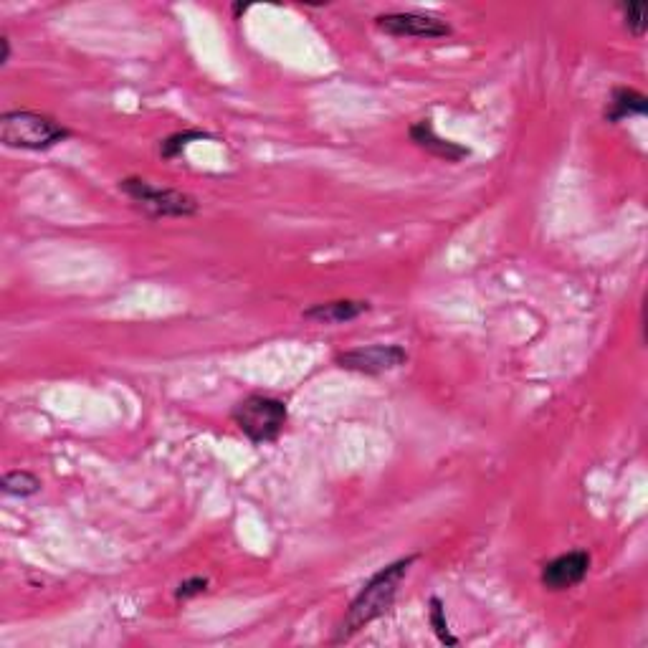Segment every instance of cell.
Wrapping results in <instances>:
<instances>
[{
	"label": "cell",
	"instance_id": "obj_3",
	"mask_svg": "<svg viewBox=\"0 0 648 648\" xmlns=\"http://www.w3.org/2000/svg\"><path fill=\"white\" fill-rule=\"evenodd\" d=\"M233 423L251 443H271L289 421L287 403L271 395H249L233 408Z\"/></svg>",
	"mask_w": 648,
	"mask_h": 648
},
{
	"label": "cell",
	"instance_id": "obj_13",
	"mask_svg": "<svg viewBox=\"0 0 648 648\" xmlns=\"http://www.w3.org/2000/svg\"><path fill=\"white\" fill-rule=\"evenodd\" d=\"M431 626L433 631H436L438 641L446 643V646H459V638L451 636V628H449V621H446V608H443L441 598H431Z\"/></svg>",
	"mask_w": 648,
	"mask_h": 648
},
{
	"label": "cell",
	"instance_id": "obj_2",
	"mask_svg": "<svg viewBox=\"0 0 648 648\" xmlns=\"http://www.w3.org/2000/svg\"><path fill=\"white\" fill-rule=\"evenodd\" d=\"M69 137V127H64L59 119L49 117V114L16 109V112H6L0 117V142L13 147V150H51Z\"/></svg>",
	"mask_w": 648,
	"mask_h": 648
},
{
	"label": "cell",
	"instance_id": "obj_9",
	"mask_svg": "<svg viewBox=\"0 0 648 648\" xmlns=\"http://www.w3.org/2000/svg\"><path fill=\"white\" fill-rule=\"evenodd\" d=\"M365 312H370V302H362V299H335V302H322L304 309V319L319 324H345Z\"/></svg>",
	"mask_w": 648,
	"mask_h": 648
},
{
	"label": "cell",
	"instance_id": "obj_15",
	"mask_svg": "<svg viewBox=\"0 0 648 648\" xmlns=\"http://www.w3.org/2000/svg\"><path fill=\"white\" fill-rule=\"evenodd\" d=\"M208 590V578H188L175 588V600H190L195 595H203Z\"/></svg>",
	"mask_w": 648,
	"mask_h": 648
},
{
	"label": "cell",
	"instance_id": "obj_8",
	"mask_svg": "<svg viewBox=\"0 0 648 648\" xmlns=\"http://www.w3.org/2000/svg\"><path fill=\"white\" fill-rule=\"evenodd\" d=\"M408 135H411V140L416 142L421 150H426L428 155L438 157V160L461 162L464 157H469V147L438 137L436 130H433V125H431V119H421V122H416V125L408 130Z\"/></svg>",
	"mask_w": 648,
	"mask_h": 648
},
{
	"label": "cell",
	"instance_id": "obj_10",
	"mask_svg": "<svg viewBox=\"0 0 648 648\" xmlns=\"http://www.w3.org/2000/svg\"><path fill=\"white\" fill-rule=\"evenodd\" d=\"M646 102L641 92L628 87L613 89L611 99H608V107H605V119L608 122H623V119L631 117H643L646 114Z\"/></svg>",
	"mask_w": 648,
	"mask_h": 648
},
{
	"label": "cell",
	"instance_id": "obj_7",
	"mask_svg": "<svg viewBox=\"0 0 648 648\" xmlns=\"http://www.w3.org/2000/svg\"><path fill=\"white\" fill-rule=\"evenodd\" d=\"M588 570H590L588 552L573 550V552H565V555L555 557V560L545 562L540 580L547 590H555V593H560V590H570V588H575V585L583 583L585 575H588Z\"/></svg>",
	"mask_w": 648,
	"mask_h": 648
},
{
	"label": "cell",
	"instance_id": "obj_11",
	"mask_svg": "<svg viewBox=\"0 0 648 648\" xmlns=\"http://www.w3.org/2000/svg\"><path fill=\"white\" fill-rule=\"evenodd\" d=\"M0 486L8 497H33V494L41 492V479L33 476L31 471H11V474L3 476Z\"/></svg>",
	"mask_w": 648,
	"mask_h": 648
},
{
	"label": "cell",
	"instance_id": "obj_17",
	"mask_svg": "<svg viewBox=\"0 0 648 648\" xmlns=\"http://www.w3.org/2000/svg\"><path fill=\"white\" fill-rule=\"evenodd\" d=\"M233 11H236V16H238V13L249 11V6H233Z\"/></svg>",
	"mask_w": 648,
	"mask_h": 648
},
{
	"label": "cell",
	"instance_id": "obj_6",
	"mask_svg": "<svg viewBox=\"0 0 648 648\" xmlns=\"http://www.w3.org/2000/svg\"><path fill=\"white\" fill-rule=\"evenodd\" d=\"M375 26L385 31L388 36L398 38H446L451 36V26L441 18L426 16L416 11H398L383 13L375 18Z\"/></svg>",
	"mask_w": 648,
	"mask_h": 648
},
{
	"label": "cell",
	"instance_id": "obj_12",
	"mask_svg": "<svg viewBox=\"0 0 648 648\" xmlns=\"http://www.w3.org/2000/svg\"><path fill=\"white\" fill-rule=\"evenodd\" d=\"M211 135H206V132L200 130H185V132H178V135H170L168 140L162 142L160 145V155L168 157V160H173V157H178L180 152L185 150V147L190 145V142H198V140H208Z\"/></svg>",
	"mask_w": 648,
	"mask_h": 648
},
{
	"label": "cell",
	"instance_id": "obj_4",
	"mask_svg": "<svg viewBox=\"0 0 648 648\" xmlns=\"http://www.w3.org/2000/svg\"><path fill=\"white\" fill-rule=\"evenodd\" d=\"M119 190L150 218H188L200 208L193 195L173 188H155L142 178L119 180Z\"/></svg>",
	"mask_w": 648,
	"mask_h": 648
},
{
	"label": "cell",
	"instance_id": "obj_14",
	"mask_svg": "<svg viewBox=\"0 0 648 648\" xmlns=\"http://www.w3.org/2000/svg\"><path fill=\"white\" fill-rule=\"evenodd\" d=\"M618 11L623 13V21H626V28L633 33V36H643L646 33V3H621Z\"/></svg>",
	"mask_w": 648,
	"mask_h": 648
},
{
	"label": "cell",
	"instance_id": "obj_16",
	"mask_svg": "<svg viewBox=\"0 0 648 648\" xmlns=\"http://www.w3.org/2000/svg\"><path fill=\"white\" fill-rule=\"evenodd\" d=\"M0 44H3V59H0V64H8V59H11V38L3 36L0 38Z\"/></svg>",
	"mask_w": 648,
	"mask_h": 648
},
{
	"label": "cell",
	"instance_id": "obj_5",
	"mask_svg": "<svg viewBox=\"0 0 648 648\" xmlns=\"http://www.w3.org/2000/svg\"><path fill=\"white\" fill-rule=\"evenodd\" d=\"M335 362L342 370H350V373L380 375L403 368L405 362H408V352L400 345H368L355 347V350L347 352H337Z\"/></svg>",
	"mask_w": 648,
	"mask_h": 648
},
{
	"label": "cell",
	"instance_id": "obj_1",
	"mask_svg": "<svg viewBox=\"0 0 648 648\" xmlns=\"http://www.w3.org/2000/svg\"><path fill=\"white\" fill-rule=\"evenodd\" d=\"M416 557L418 555H408L403 557V560H395L390 562V565L380 567L378 573L365 583V588H362L360 593H357V598L350 603L345 618H342V623L337 626L332 643L350 641V638L355 636V633H360L368 623L378 621V618H383L385 613L393 608L400 583H403L408 567L416 562Z\"/></svg>",
	"mask_w": 648,
	"mask_h": 648
}]
</instances>
